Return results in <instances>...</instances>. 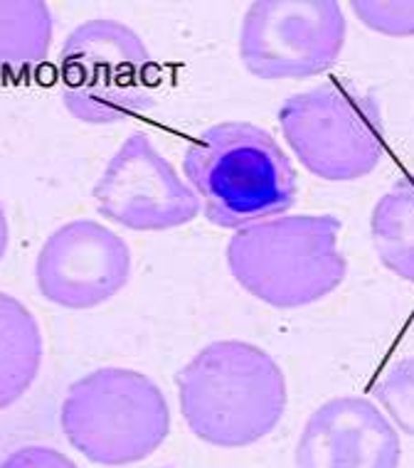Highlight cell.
Segmentation results:
<instances>
[{
  "label": "cell",
  "mask_w": 414,
  "mask_h": 468,
  "mask_svg": "<svg viewBox=\"0 0 414 468\" xmlns=\"http://www.w3.org/2000/svg\"><path fill=\"white\" fill-rule=\"evenodd\" d=\"M187 429L210 446L242 449L279 427L289 392L279 363L247 340H215L175 375Z\"/></svg>",
  "instance_id": "cell-1"
},
{
  "label": "cell",
  "mask_w": 414,
  "mask_h": 468,
  "mask_svg": "<svg viewBox=\"0 0 414 468\" xmlns=\"http://www.w3.org/2000/svg\"><path fill=\"white\" fill-rule=\"evenodd\" d=\"M183 170L205 218L222 229L281 218L299 195L292 158L269 131L247 122L205 129L187 144Z\"/></svg>",
  "instance_id": "cell-2"
},
{
  "label": "cell",
  "mask_w": 414,
  "mask_h": 468,
  "mask_svg": "<svg viewBox=\"0 0 414 468\" xmlns=\"http://www.w3.org/2000/svg\"><path fill=\"white\" fill-rule=\"evenodd\" d=\"M335 215H281L237 229L228 244L235 282L271 308H306L331 296L348 274Z\"/></svg>",
  "instance_id": "cell-3"
},
{
  "label": "cell",
  "mask_w": 414,
  "mask_h": 468,
  "mask_svg": "<svg viewBox=\"0 0 414 468\" xmlns=\"http://www.w3.org/2000/svg\"><path fill=\"white\" fill-rule=\"evenodd\" d=\"M59 424L67 441L91 463L131 466L168 439L171 407L143 372L99 367L69 385Z\"/></svg>",
  "instance_id": "cell-4"
},
{
  "label": "cell",
  "mask_w": 414,
  "mask_h": 468,
  "mask_svg": "<svg viewBox=\"0 0 414 468\" xmlns=\"http://www.w3.org/2000/svg\"><path fill=\"white\" fill-rule=\"evenodd\" d=\"M154 59L129 25L109 17L74 27L59 52L62 104L90 126H114L151 112Z\"/></svg>",
  "instance_id": "cell-5"
},
{
  "label": "cell",
  "mask_w": 414,
  "mask_h": 468,
  "mask_svg": "<svg viewBox=\"0 0 414 468\" xmlns=\"http://www.w3.org/2000/svg\"><path fill=\"white\" fill-rule=\"evenodd\" d=\"M286 144L316 178L350 183L370 176L387 154L377 99L338 80L299 91L279 106Z\"/></svg>",
  "instance_id": "cell-6"
},
{
  "label": "cell",
  "mask_w": 414,
  "mask_h": 468,
  "mask_svg": "<svg viewBox=\"0 0 414 468\" xmlns=\"http://www.w3.org/2000/svg\"><path fill=\"white\" fill-rule=\"evenodd\" d=\"M345 35L338 0H257L242 17L239 59L257 80H309L338 62Z\"/></svg>",
  "instance_id": "cell-7"
},
{
  "label": "cell",
  "mask_w": 414,
  "mask_h": 468,
  "mask_svg": "<svg viewBox=\"0 0 414 468\" xmlns=\"http://www.w3.org/2000/svg\"><path fill=\"white\" fill-rule=\"evenodd\" d=\"M91 195L106 219L133 232L178 229L203 212L196 190L183 183L143 131L119 145Z\"/></svg>",
  "instance_id": "cell-8"
},
{
  "label": "cell",
  "mask_w": 414,
  "mask_h": 468,
  "mask_svg": "<svg viewBox=\"0 0 414 468\" xmlns=\"http://www.w3.org/2000/svg\"><path fill=\"white\" fill-rule=\"evenodd\" d=\"M131 279V250L122 237L94 219H72L42 244L35 282L59 308L87 311L122 293Z\"/></svg>",
  "instance_id": "cell-9"
},
{
  "label": "cell",
  "mask_w": 414,
  "mask_h": 468,
  "mask_svg": "<svg viewBox=\"0 0 414 468\" xmlns=\"http://www.w3.org/2000/svg\"><path fill=\"white\" fill-rule=\"evenodd\" d=\"M296 468H399L398 429L366 397H334L306 420Z\"/></svg>",
  "instance_id": "cell-10"
},
{
  "label": "cell",
  "mask_w": 414,
  "mask_h": 468,
  "mask_svg": "<svg viewBox=\"0 0 414 468\" xmlns=\"http://www.w3.org/2000/svg\"><path fill=\"white\" fill-rule=\"evenodd\" d=\"M45 343L33 311L0 291V410H8L40 375Z\"/></svg>",
  "instance_id": "cell-11"
},
{
  "label": "cell",
  "mask_w": 414,
  "mask_h": 468,
  "mask_svg": "<svg viewBox=\"0 0 414 468\" xmlns=\"http://www.w3.org/2000/svg\"><path fill=\"white\" fill-rule=\"evenodd\" d=\"M370 237L382 267L414 283V173L395 180L377 200Z\"/></svg>",
  "instance_id": "cell-12"
},
{
  "label": "cell",
  "mask_w": 414,
  "mask_h": 468,
  "mask_svg": "<svg viewBox=\"0 0 414 468\" xmlns=\"http://www.w3.org/2000/svg\"><path fill=\"white\" fill-rule=\"evenodd\" d=\"M55 20L42 0H0V74L42 65L52 48Z\"/></svg>",
  "instance_id": "cell-13"
},
{
  "label": "cell",
  "mask_w": 414,
  "mask_h": 468,
  "mask_svg": "<svg viewBox=\"0 0 414 468\" xmlns=\"http://www.w3.org/2000/svg\"><path fill=\"white\" fill-rule=\"evenodd\" d=\"M373 395L387 412L392 427L414 436V356L387 367L373 388Z\"/></svg>",
  "instance_id": "cell-14"
},
{
  "label": "cell",
  "mask_w": 414,
  "mask_h": 468,
  "mask_svg": "<svg viewBox=\"0 0 414 468\" xmlns=\"http://www.w3.org/2000/svg\"><path fill=\"white\" fill-rule=\"evenodd\" d=\"M350 8L373 33L414 37V0H353Z\"/></svg>",
  "instance_id": "cell-15"
},
{
  "label": "cell",
  "mask_w": 414,
  "mask_h": 468,
  "mask_svg": "<svg viewBox=\"0 0 414 468\" xmlns=\"http://www.w3.org/2000/svg\"><path fill=\"white\" fill-rule=\"evenodd\" d=\"M0 468H80L69 456L52 446H23L0 461Z\"/></svg>",
  "instance_id": "cell-16"
},
{
  "label": "cell",
  "mask_w": 414,
  "mask_h": 468,
  "mask_svg": "<svg viewBox=\"0 0 414 468\" xmlns=\"http://www.w3.org/2000/svg\"><path fill=\"white\" fill-rule=\"evenodd\" d=\"M8 242H10L8 218H5V210H3V205H0V261H3L5 251H8Z\"/></svg>",
  "instance_id": "cell-17"
}]
</instances>
